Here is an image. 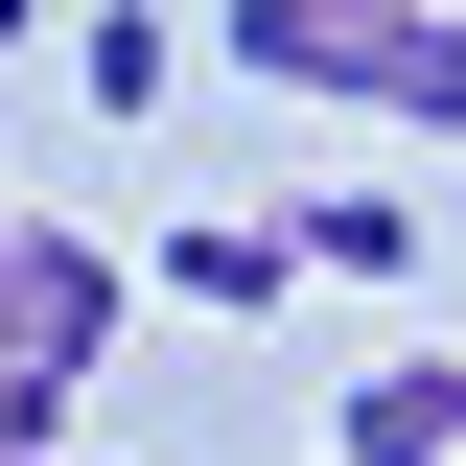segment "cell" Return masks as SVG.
Returning a JSON list of instances; mask_svg holds the SVG:
<instances>
[{"instance_id": "cell-1", "label": "cell", "mask_w": 466, "mask_h": 466, "mask_svg": "<svg viewBox=\"0 0 466 466\" xmlns=\"http://www.w3.org/2000/svg\"><path fill=\"white\" fill-rule=\"evenodd\" d=\"M116 303H140V257H116V233H24V210H0V373H94Z\"/></svg>"}, {"instance_id": "cell-2", "label": "cell", "mask_w": 466, "mask_h": 466, "mask_svg": "<svg viewBox=\"0 0 466 466\" xmlns=\"http://www.w3.org/2000/svg\"><path fill=\"white\" fill-rule=\"evenodd\" d=\"M327 466H466V350H373L327 397Z\"/></svg>"}, {"instance_id": "cell-3", "label": "cell", "mask_w": 466, "mask_h": 466, "mask_svg": "<svg viewBox=\"0 0 466 466\" xmlns=\"http://www.w3.org/2000/svg\"><path fill=\"white\" fill-rule=\"evenodd\" d=\"M280 280H303V233H280V210H164V303H210V327H257Z\"/></svg>"}, {"instance_id": "cell-4", "label": "cell", "mask_w": 466, "mask_h": 466, "mask_svg": "<svg viewBox=\"0 0 466 466\" xmlns=\"http://www.w3.org/2000/svg\"><path fill=\"white\" fill-rule=\"evenodd\" d=\"M350 116H397V140H466V24H443V0H397V24L350 47Z\"/></svg>"}, {"instance_id": "cell-5", "label": "cell", "mask_w": 466, "mask_h": 466, "mask_svg": "<svg viewBox=\"0 0 466 466\" xmlns=\"http://www.w3.org/2000/svg\"><path fill=\"white\" fill-rule=\"evenodd\" d=\"M70 70H94V116H164L187 94V24L164 0H70Z\"/></svg>"}, {"instance_id": "cell-6", "label": "cell", "mask_w": 466, "mask_h": 466, "mask_svg": "<svg viewBox=\"0 0 466 466\" xmlns=\"http://www.w3.org/2000/svg\"><path fill=\"white\" fill-rule=\"evenodd\" d=\"M303 280H420V210H397V187H303Z\"/></svg>"}, {"instance_id": "cell-7", "label": "cell", "mask_w": 466, "mask_h": 466, "mask_svg": "<svg viewBox=\"0 0 466 466\" xmlns=\"http://www.w3.org/2000/svg\"><path fill=\"white\" fill-rule=\"evenodd\" d=\"M210 47H233V70H257V94H350V24H327V0H233Z\"/></svg>"}, {"instance_id": "cell-8", "label": "cell", "mask_w": 466, "mask_h": 466, "mask_svg": "<svg viewBox=\"0 0 466 466\" xmlns=\"http://www.w3.org/2000/svg\"><path fill=\"white\" fill-rule=\"evenodd\" d=\"M24 24H47V0H0V47H24Z\"/></svg>"}, {"instance_id": "cell-9", "label": "cell", "mask_w": 466, "mask_h": 466, "mask_svg": "<svg viewBox=\"0 0 466 466\" xmlns=\"http://www.w3.org/2000/svg\"><path fill=\"white\" fill-rule=\"evenodd\" d=\"M70 466H116V443H70Z\"/></svg>"}]
</instances>
